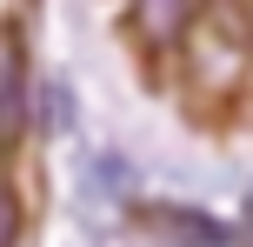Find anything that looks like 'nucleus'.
Returning <instances> with one entry per match:
<instances>
[{
  "label": "nucleus",
  "mask_w": 253,
  "mask_h": 247,
  "mask_svg": "<svg viewBox=\"0 0 253 247\" xmlns=\"http://www.w3.org/2000/svg\"><path fill=\"white\" fill-rule=\"evenodd\" d=\"M247 53H253V20L240 0H207L200 20L187 27V40H180V60H187V80L200 94H233L247 74Z\"/></svg>",
  "instance_id": "nucleus-1"
},
{
  "label": "nucleus",
  "mask_w": 253,
  "mask_h": 247,
  "mask_svg": "<svg viewBox=\"0 0 253 247\" xmlns=\"http://www.w3.org/2000/svg\"><path fill=\"white\" fill-rule=\"evenodd\" d=\"M200 7H207V0H133V20H126V27H133L153 53H167V47L187 40V27L200 20Z\"/></svg>",
  "instance_id": "nucleus-2"
},
{
  "label": "nucleus",
  "mask_w": 253,
  "mask_h": 247,
  "mask_svg": "<svg viewBox=\"0 0 253 247\" xmlns=\"http://www.w3.org/2000/svg\"><path fill=\"white\" fill-rule=\"evenodd\" d=\"M140 227H153V234L173 241V247H227V227L220 221H207V214H193V207H167V200L140 207Z\"/></svg>",
  "instance_id": "nucleus-3"
},
{
  "label": "nucleus",
  "mask_w": 253,
  "mask_h": 247,
  "mask_svg": "<svg viewBox=\"0 0 253 247\" xmlns=\"http://www.w3.org/2000/svg\"><path fill=\"white\" fill-rule=\"evenodd\" d=\"M27 127V60H20V40L0 34V147H13Z\"/></svg>",
  "instance_id": "nucleus-4"
},
{
  "label": "nucleus",
  "mask_w": 253,
  "mask_h": 247,
  "mask_svg": "<svg viewBox=\"0 0 253 247\" xmlns=\"http://www.w3.org/2000/svg\"><path fill=\"white\" fill-rule=\"evenodd\" d=\"M20 227H27V214H20V194H13V181L0 174V247H20Z\"/></svg>",
  "instance_id": "nucleus-5"
},
{
  "label": "nucleus",
  "mask_w": 253,
  "mask_h": 247,
  "mask_svg": "<svg viewBox=\"0 0 253 247\" xmlns=\"http://www.w3.org/2000/svg\"><path fill=\"white\" fill-rule=\"evenodd\" d=\"M247 241H253V187H247Z\"/></svg>",
  "instance_id": "nucleus-6"
}]
</instances>
